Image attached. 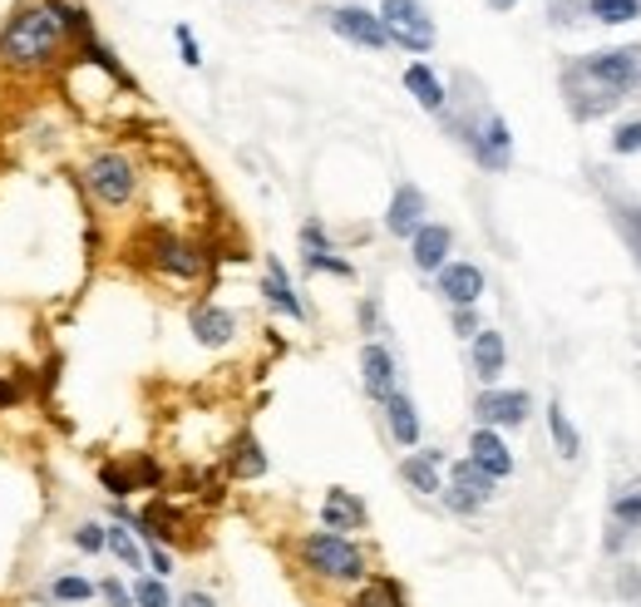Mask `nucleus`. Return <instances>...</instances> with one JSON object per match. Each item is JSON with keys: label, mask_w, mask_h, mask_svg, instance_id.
Segmentation results:
<instances>
[{"label": "nucleus", "mask_w": 641, "mask_h": 607, "mask_svg": "<svg viewBox=\"0 0 641 607\" xmlns=\"http://www.w3.org/2000/svg\"><path fill=\"white\" fill-rule=\"evenodd\" d=\"M434 277H439L434 287H439V297L449 301V307H473V301L483 297V272L473 267V262H444Z\"/></svg>", "instance_id": "obj_11"}, {"label": "nucleus", "mask_w": 641, "mask_h": 607, "mask_svg": "<svg viewBox=\"0 0 641 607\" xmlns=\"http://www.w3.org/2000/svg\"><path fill=\"white\" fill-rule=\"evenodd\" d=\"M439 465H444L439 449H420V455H410V459L400 465V479L414 489V494H439V489H444Z\"/></svg>", "instance_id": "obj_18"}, {"label": "nucleus", "mask_w": 641, "mask_h": 607, "mask_svg": "<svg viewBox=\"0 0 641 607\" xmlns=\"http://www.w3.org/2000/svg\"><path fill=\"white\" fill-rule=\"evenodd\" d=\"M144 563L153 568V577H168V573H173V553H168L163 543H144Z\"/></svg>", "instance_id": "obj_35"}, {"label": "nucleus", "mask_w": 641, "mask_h": 607, "mask_svg": "<svg viewBox=\"0 0 641 607\" xmlns=\"http://www.w3.org/2000/svg\"><path fill=\"white\" fill-rule=\"evenodd\" d=\"M296 553H301V568L311 577H321V583H365V553L351 543L345 534H306L301 543H296Z\"/></svg>", "instance_id": "obj_3"}, {"label": "nucleus", "mask_w": 641, "mask_h": 607, "mask_svg": "<svg viewBox=\"0 0 641 607\" xmlns=\"http://www.w3.org/2000/svg\"><path fill=\"white\" fill-rule=\"evenodd\" d=\"M306 272H335V277H355V267L345 257H335L331 252H306Z\"/></svg>", "instance_id": "obj_32"}, {"label": "nucleus", "mask_w": 641, "mask_h": 607, "mask_svg": "<svg viewBox=\"0 0 641 607\" xmlns=\"http://www.w3.org/2000/svg\"><path fill=\"white\" fill-rule=\"evenodd\" d=\"M331 31L341 35V41H351V45H365V50H385V45H390L380 15L360 11V5H335V11H331Z\"/></svg>", "instance_id": "obj_9"}, {"label": "nucleus", "mask_w": 641, "mask_h": 607, "mask_svg": "<svg viewBox=\"0 0 641 607\" xmlns=\"http://www.w3.org/2000/svg\"><path fill=\"white\" fill-rule=\"evenodd\" d=\"M94 597V583L79 573H55V583H49V603H65V607H79Z\"/></svg>", "instance_id": "obj_25"}, {"label": "nucleus", "mask_w": 641, "mask_h": 607, "mask_svg": "<svg viewBox=\"0 0 641 607\" xmlns=\"http://www.w3.org/2000/svg\"><path fill=\"white\" fill-rule=\"evenodd\" d=\"M321 518L331 534H345V528H365V504L351 494V489H331L321 504Z\"/></svg>", "instance_id": "obj_19"}, {"label": "nucleus", "mask_w": 641, "mask_h": 607, "mask_svg": "<svg viewBox=\"0 0 641 607\" xmlns=\"http://www.w3.org/2000/svg\"><path fill=\"white\" fill-rule=\"evenodd\" d=\"M469 465L483 469L493 484L513 474V455H508V445L499 439V430H483V425L473 430V435H469Z\"/></svg>", "instance_id": "obj_12"}, {"label": "nucleus", "mask_w": 641, "mask_h": 607, "mask_svg": "<svg viewBox=\"0 0 641 607\" xmlns=\"http://www.w3.org/2000/svg\"><path fill=\"white\" fill-rule=\"evenodd\" d=\"M637 84H641V45H631V50H602V55H592V60L572 65V70L562 75L568 100H577V94L592 90V100L577 110V119L602 114L607 104H617L621 94L637 90Z\"/></svg>", "instance_id": "obj_2"}, {"label": "nucleus", "mask_w": 641, "mask_h": 607, "mask_svg": "<svg viewBox=\"0 0 641 607\" xmlns=\"http://www.w3.org/2000/svg\"><path fill=\"white\" fill-rule=\"evenodd\" d=\"M469 360H473V376H479L483 386H493V380L503 376V366H508V346H503L499 331L479 327V336H473V346H469Z\"/></svg>", "instance_id": "obj_15"}, {"label": "nucleus", "mask_w": 641, "mask_h": 607, "mask_svg": "<svg viewBox=\"0 0 641 607\" xmlns=\"http://www.w3.org/2000/svg\"><path fill=\"white\" fill-rule=\"evenodd\" d=\"M454 336H463V341L479 336V317H473V307H454Z\"/></svg>", "instance_id": "obj_37"}, {"label": "nucleus", "mask_w": 641, "mask_h": 607, "mask_svg": "<svg viewBox=\"0 0 641 607\" xmlns=\"http://www.w3.org/2000/svg\"><path fill=\"white\" fill-rule=\"evenodd\" d=\"M148 262H153L163 277H178V282L203 277V267H207L203 252H197L193 242L173 238V232H153V238H148Z\"/></svg>", "instance_id": "obj_7"}, {"label": "nucleus", "mask_w": 641, "mask_h": 607, "mask_svg": "<svg viewBox=\"0 0 641 607\" xmlns=\"http://www.w3.org/2000/svg\"><path fill=\"white\" fill-rule=\"evenodd\" d=\"M99 484H104L108 489V494H114V499H128V494H134V479H128L124 474V469H118V465H104V469H99Z\"/></svg>", "instance_id": "obj_34"}, {"label": "nucleus", "mask_w": 641, "mask_h": 607, "mask_svg": "<svg viewBox=\"0 0 641 607\" xmlns=\"http://www.w3.org/2000/svg\"><path fill=\"white\" fill-rule=\"evenodd\" d=\"M611 149H617V153H637L641 149V124H621V129L611 134Z\"/></svg>", "instance_id": "obj_36"}, {"label": "nucleus", "mask_w": 641, "mask_h": 607, "mask_svg": "<svg viewBox=\"0 0 641 607\" xmlns=\"http://www.w3.org/2000/svg\"><path fill=\"white\" fill-rule=\"evenodd\" d=\"M173 607H217V597H213V593H203V587H187V593L178 597Z\"/></svg>", "instance_id": "obj_39"}, {"label": "nucleus", "mask_w": 641, "mask_h": 607, "mask_svg": "<svg viewBox=\"0 0 641 607\" xmlns=\"http://www.w3.org/2000/svg\"><path fill=\"white\" fill-rule=\"evenodd\" d=\"M587 15L602 25H627L641 21V0H587Z\"/></svg>", "instance_id": "obj_26"}, {"label": "nucleus", "mask_w": 641, "mask_h": 607, "mask_svg": "<svg viewBox=\"0 0 641 607\" xmlns=\"http://www.w3.org/2000/svg\"><path fill=\"white\" fill-rule=\"evenodd\" d=\"M611 528H641V484L621 489L611 499Z\"/></svg>", "instance_id": "obj_28"}, {"label": "nucleus", "mask_w": 641, "mask_h": 607, "mask_svg": "<svg viewBox=\"0 0 641 607\" xmlns=\"http://www.w3.org/2000/svg\"><path fill=\"white\" fill-rule=\"evenodd\" d=\"M104 553H114L124 568H144V543H138V534L124 524V518H114V524H104Z\"/></svg>", "instance_id": "obj_23"}, {"label": "nucleus", "mask_w": 641, "mask_h": 607, "mask_svg": "<svg viewBox=\"0 0 641 607\" xmlns=\"http://www.w3.org/2000/svg\"><path fill=\"white\" fill-rule=\"evenodd\" d=\"M404 90L414 94V100H420V110H430V114H444V84H439V75L430 70V65H410V70H404Z\"/></svg>", "instance_id": "obj_22"}, {"label": "nucleus", "mask_w": 641, "mask_h": 607, "mask_svg": "<svg viewBox=\"0 0 641 607\" xmlns=\"http://www.w3.org/2000/svg\"><path fill=\"white\" fill-rule=\"evenodd\" d=\"M439 494L454 514H479V508L493 499V479L483 474V469H473L469 459H459V465H449V484H444Z\"/></svg>", "instance_id": "obj_8"}, {"label": "nucleus", "mask_w": 641, "mask_h": 607, "mask_svg": "<svg viewBox=\"0 0 641 607\" xmlns=\"http://www.w3.org/2000/svg\"><path fill=\"white\" fill-rule=\"evenodd\" d=\"M380 405H385V425H390L394 445H404V449L420 445V415H414V400L404 396V390H394V396H385Z\"/></svg>", "instance_id": "obj_17"}, {"label": "nucleus", "mask_w": 641, "mask_h": 607, "mask_svg": "<svg viewBox=\"0 0 641 607\" xmlns=\"http://www.w3.org/2000/svg\"><path fill=\"white\" fill-rule=\"evenodd\" d=\"M385 228H390V238H414V232L424 228V193L414 188V183H400V188H394Z\"/></svg>", "instance_id": "obj_13"}, {"label": "nucleus", "mask_w": 641, "mask_h": 607, "mask_svg": "<svg viewBox=\"0 0 641 607\" xmlns=\"http://www.w3.org/2000/svg\"><path fill=\"white\" fill-rule=\"evenodd\" d=\"M533 410V400L523 396V390H483L479 400H473V415H479L483 430H499V425H523Z\"/></svg>", "instance_id": "obj_10"}, {"label": "nucleus", "mask_w": 641, "mask_h": 607, "mask_svg": "<svg viewBox=\"0 0 641 607\" xmlns=\"http://www.w3.org/2000/svg\"><path fill=\"white\" fill-rule=\"evenodd\" d=\"M360 380H365V396H375V400H385V396H394V356L385 346H365L360 351Z\"/></svg>", "instance_id": "obj_16"}, {"label": "nucleus", "mask_w": 641, "mask_h": 607, "mask_svg": "<svg viewBox=\"0 0 641 607\" xmlns=\"http://www.w3.org/2000/svg\"><path fill=\"white\" fill-rule=\"evenodd\" d=\"M548 430H552V445H558V455H562V459H572V455H577V445H582V439H577V430L568 425L562 405H548Z\"/></svg>", "instance_id": "obj_29"}, {"label": "nucleus", "mask_w": 641, "mask_h": 607, "mask_svg": "<svg viewBox=\"0 0 641 607\" xmlns=\"http://www.w3.org/2000/svg\"><path fill=\"white\" fill-rule=\"evenodd\" d=\"M360 321H365V331H380V311H375V301H365L360 307Z\"/></svg>", "instance_id": "obj_40"}, {"label": "nucleus", "mask_w": 641, "mask_h": 607, "mask_svg": "<svg viewBox=\"0 0 641 607\" xmlns=\"http://www.w3.org/2000/svg\"><path fill=\"white\" fill-rule=\"evenodd\" d=\"M94 597H104V607H134V593H128L118 577H99V583H94Z\"/></svg>", "instance_id": "obj_33"}, {"label": "nucleus", "mask_w": 641, "mask_h": 607, "mask_svg": "<svg viewBox=\"0 0 641 607\" xmlns=\"http://www.w3.org/2000/svg\"><path fill=\"white\" fill-rule=\"evenodd\" d=\"M187 327H193V336L203 341V346H227L232 331H237V317L232 311H222V307H197Z\"/></svg>", "instance_id": "obj_20"}, {"label": "nucleus", "mask_w": 641, "mask_h": 607, "mask_svg": "<svg viewBox=\"0 0 641 607\" xmlns=\"http://www.w3.org/2000/svg\"><path fill=\"white\" fill-rule=\"evenodd\" d=\"M69 543H75L79 553L99 558V553H104V524H99V518H84V524H75V528H69Z\"/></svg>", "instance_id": "obj_31"}, {"label": "nucleus", "mask_w": 641, "mask_h": 607, "mask_svg": "<svg viewBox=\"0 0 641 607\" xmlns=\"http://www.w3.org/2000/svg\"><path fill=\"white\" fill-rule=\"evenodd\" d=\"M84 188L99 208H128V203H134V188H138V173L124 153H94L84 169Z\"/></svg>", "instance_id": "obj_4"}, {"label": "nucleus", "mask_w": 641, "mask_h": 607, "mask_svg": "<svg viewBox=\"0 0 641 607\" xmlns=\"http://www.w3.org/2000/svg\"><path fill=\"white\" fill-rule=\"evenodd\" d=\"M178 45H183V65H203V50H197V41H193V31H187V25H178Z\"/></svg>", "instance_id": "obj_38"}, {"label": "nucleus", "mask_w": 641, "mask_h": 607, "mask_svg": "<svg viewBox=\"0 0 641 607\" xmlns=\"http://www.w3.org/2000/svg\"><path fill=\"white\" fill-rule=\"evenodd\" d=\"M459 139L469 144V149H473V159H479L489 173L508 169V159H513V139H508V124H503L499 114H483L479 124H463V134H459Z\"/></svg>", "instance_id": "obj_6"}, {"label": "nucleus", "mask_w": 641, "mask_h": 607, "mask_svg": "<svg viewBox=\"0 0 641 607\" xmlns=\"http://www.w3.org/2000/svg\"><path fill=\"white\" fill-rule=\"evenodd\" d=\"M351 607H404V593H400V583H390V577H370V583L351 597Z\"/></svg>", "instance_id": "obj_24"}, {"label": "nucleus", "mask_w": 641, "mask_h": 607, "mask_svg": "<svg viewBox=\"0 0 641 607\" xmlns=\"http://www.w3.org/2000/svg\"><path fill=\"white\" fill-rule=\"evenodd\" d=\"M449 248H454V232L444 228V222H424L410 238V257L420 272H439L444 262H449Z\"/></svg>", "instance_id": "obj_14"}, {"label": "nucleus", "mask_w": 641, "mask_h": 607, "mask_svg": "<svg viewBox=\"0 0 641 607\" xmlns=\"http://www.w3.org/2000/svg\"><path fill=\"white\" fill-rule=\"evenodd\" d=\"M232 474H237V479H256V474H266V455H262V445H256V439H242V445H237Z\"/></svg>", "instance_id": "obj_30"}, {"label": "nucleus", "mask_w": 641, "mask_h": 607, "mask_svg": "<svg viewBox=\"0 0 641 607\" xmlns=\"http://www.w3.org/2000/svg\"><path fill=\"white\" fill-rule=\"evenodd\" d=\"M380 25L394 45H404V50H414V55H424L434 45V21H430V11H424L420 0H385Z\"/></svg>", "instance_id": "obj_5"}, {"label": "nucleus", "mask_w": 641, "mask_h": 607, "mask_svg": "<svg viewBox=\"0 0 641 607\" xmlns=\"http://www.w3.org/2000/svg\"><path fill=\"white\" fill-rule=\"evenodd\" d=\"M134 607H173V593H168V583L163 577H153V573H144V577H134Z\"/></svg>", "instance_id": "obj_27"}, {"label": "nucleus", "mask_w": 641, "mask_h": 607, "mask_svg": "<svg viewBox=\"0 0 641 607\" xmlns=\"http://www.w3.org/2000/svg\"><path fill=\"white\" fill-rule=\"evenodd\" d=\"M262 297L272 301L276 311H286V317H296V321H306V307H301V297L291 291V282H286V267L282 262H266V277H262Z\"/></svg>", "instance_id": "obj_21"}, {"label": "nucleus", "mask_w": 641, "mask_h": 607, "mask_svg": "<svg viewBox=\"0 0 641 607\" xmlns=\"http://www.w3.org/2000/svg\"><path fill=\"white\" fill-rule=\"evenodd\" d=\"M65 15L59 5H25V11L10 15V25L0 31V65L10 70H45V65L59 60L65 50Z\"/></svg>", "instance_id": "obj_1"}]
</instances>
